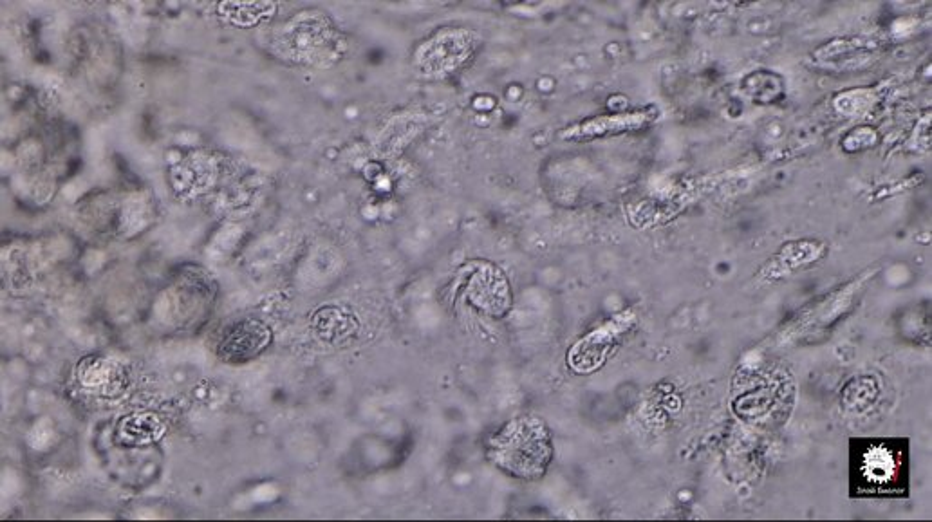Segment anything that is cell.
Instances as JSON below:
<instances>
[{
  "label": "cell",
  "instance_id": "obj_1",
  "mask_svg": "<svg viewBox=\"0 0 932 522\" xmlns=\"http://www.w3.org/2000/svg\"><path fill=\"white\" fill-rule=\"evenodd\" d=\"M488 452L497 467L504 468L508 474L535 479L550 465L553 447L541 421L519 420L492 438Z\"/></svg>",
  "mask_w": 932,
  "mask_h": 522
},
{
  "label": "cell",
  "instance_id": "obj_2",
  "mask_svg": "<svg viewBox=\"0 0 932 522\" xmlns=\"http://www.w3.org/2000/svg\"><path fill=\"white\" fill-rule=\"evenodd\" d=\"M860 470L867 483L873 486H887L891 485L898 476L900 461L893 450H889L884 445H878V447L867 448L860 463Z\"/></svg>",
  "mask_w": 932,
  "mask_h": 522
},
{
  "label": "cell",
  "instance_id": "obj_3",
  "mask_svg": "<svg viewBox=\"0 0 932 522\" xmlns=\"http://www.w3.org/2000/svg\"><path fill=\"white\" fill-rule=\"evenodd\" d=\"M649 116L644 112L636 114H627V116H609V118H597L593 122H586L577 129H573L569 136H578V138H589V136H602L607 132H622L625 129H638L647 122Z\"/></svg>",
  "mask_w": 932,
  "mask_h": 522
}]
</instances>
